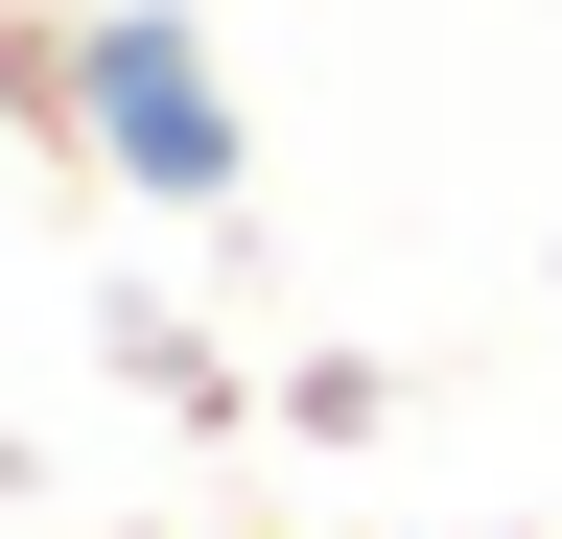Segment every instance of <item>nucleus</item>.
<instances>
[{
  "label": "nucleus",
  "instance_id": "1",
  "mask_svg": "<svg viewBox=\"0 0 562 539\" xmlns=\"http://www.w3.org/2000/svg\"><path fill=\"white\" fill-rule=\"evenodd\" d=\"M0 94H24V142H70L140 212H235L258 188V117H235V71H211L188 0H70V24L0 47Z\"/></svg>",
  "mask_w": 562,
  "mask_h": 539
},
{
  "label": "nucleus",
  "instance_id": "2",
  "mask_svg": "<svg viewBox=\"0 0 562 539\" xmlns=\"http://www.w3.org/2000/svg\"><path fill=\"white\" fill-rule=\"evenodd\" d=\"M375 398H398L375 352H305V375H281V423H305V446H375Z\"/></svg>",
  "mask_w": 562,
  "mask_h": 539
}]
</instances>
